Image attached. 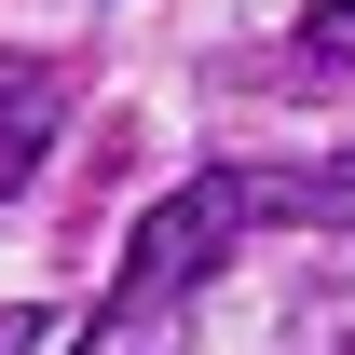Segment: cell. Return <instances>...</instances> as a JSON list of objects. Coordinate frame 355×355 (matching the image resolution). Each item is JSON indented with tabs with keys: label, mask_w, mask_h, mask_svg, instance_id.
<instances>
[{
	"label": "cell",
	"mask_w": 355,
	"mask_h": 355,
	"mask_svg": "<svg viewBox=\"0 0 355 355\" xmlns=\"http://www.w3.org/2000/svg\"><path fill=\"white\" fill-rule=\"evenodd\" d=\"M55 123H69V69H42V55H0V205L28 191V164L55 150Z\"/></svg>",
	"instance_id": "cell-1"
},
{
	"label": "cell",
	"mask_w": 355,
	"mask_h": 355,
	"mask_svg": "<svg viewBox=\"0 0 355 355\" xmlns=\"http://www.w3.org/2000/svg\"><path fill=\"white\" fill-rule=\"evenodd\" d=\"M83 355H191V301L178 287H110V314L83 328Z\"/></svg>",
	"instance_id": "cell-2"
},
{
	"label": "cell",
	"mask_w": 355,
	"mask_h": 355,
	"mask_svg": "<svg viewBox=\"0 0 355 355\" xmlns=\"http://www.w3.org/2000/svg\"><path fill=\"white\" fill-rule=\"evenodd\" d=\"M301 42H314V69H355V0H314Z\"/></svg>",
	"instance_id": "cell-3"
},
{
	"label": "cell",
	"mask_w": 355,
	"mask_h": 355,
	"mask_svg": "<svg viewBox=\"0 0 355 355\" xmlns=\"http://www.w3.org/2000/svg\"><path fill=\"white\" fill-rule=\"evenodd\" d=\"M42 342H55V314H42V301H14V314H0V355H42Z\"/></svg>",
	"instance_id": "cell-4"
}]
</instances>
